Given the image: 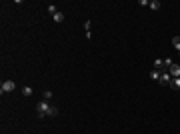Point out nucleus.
I'll use <instances>...</instances> for the list:
<instances>
[{
	"label": "nucleus",
	"instance_id": "1a4fd4ad",
	"mask_svg": "<svg viewBox=\"0 0 180 134\" xmlns=\"http://www.w3.org/2000/svg\"><path fill=\"white\" fill-rule=\"evenodd\" d=\"M32 92H34L32 86H22V94H24L26 98H28V96H32Z\"/></svg>",
	"mask_w": 180,
	"mask_h": 134
},
{
	"label": "nucleus",
	"instance_id": "dca6fc26",
	"mask_svg": "<svg viewBox=\"0 0 180 134\" xmlns=\"http://www.w3.org/2000/svg\"><path fill=\"white\" fill-rule=\"evenodd\" d=\"M178 54H180V50H178Z\"/></svg>",
	"mask_w": 180,
	"mask_h": 134
},
{
	"label": "nucleus",
	"instance_id": "f03ea898",
	"mask_svg": "<svg viewBox=\"0 0 180 134\" xmlns=\"http://www.w3.org/2000/svg\"><path fill=\"white\" fill-rule=\"evenodd\" d=\"M12 90H16V84H14V80H4L2 84H0V94L12 92Z\"/></svg>",
	"mask_w": 180,
	"mask_h": 134
},
{
	"label": "nucleus",
	"instance_id": "6e6552de",
	"mask_svg": "<svg viewBox=\"0 0 180 134\" xmlns=\"http://www.w3.org/2000/svg\"><path fill=\"white\" fill-rule=\"evenodd\" d=\"M52 18H54V22H58V24H62V22H64V14H62V12H56V14L52 16Z\"/></svg>",
	"mask_w": 180,
	"mask_h": 134
},
{
	"label": "nucleus",
	"instance_id": "39448f33",
	"mask_svg": "<svg viewBox=\"0 0 180 134\" xmlns=\"http://www.w3.org/2000/svg\"><path fill=\"white\" fill-rule=\"evenodd\" d=\"M160 6H162V4H160L158 0H150V2H148V8H150V10H160Z\"/></svg>",
	"mask_w": 180,
	"mask_h": 134
},
{
	"label": "nucleus",
	"instance_id": "f8f14e48",
	"mask_svg": "<svg viewBox=\"0 0 180 134\" xmlns=\"http://www.w3.org/2000/svg\"><path fill=\"white\" fill-rule=\"evenodd\" d=\"M46 10H48V12H50V14H52V16H54V14H56V12H58V8L54 6V4H48V6H46Z\"/></svg>",
	"mask_w": 180,
	"mask_h": 134
},
{
	"label": "nucleus",
	"instance_id": "423d86ee",
	"mask_svg": "<svg viewBox=\"0 0 180 134\" xmlns=\"http://www.w3.org/2000/svg\"><path fill=\"white\" fill-rule=\"evenodd\" d=\"M164 68V58H156L154 60V70H162Z\"/></svg>",
	"mask_w": 180,
	"mask_h": 134
},
{
	"label": "nucleus",
	"instance_id": "ddd939ff",
	"mask_svg": "<svg viewBox=\"0 0 180 134\" xmlns=\"http://www.w3.org/2000/svg\"><path fill=\"white\" fill-rule=\"evenodd\" d=\"M174 62H172V58H164V68H170Z\"/></svg>",
	"mask_w": 180,
	"mask_h": 134
},
{
	"label": "nucleus",
	"instance_id": "9b49d317",
	"mask_svg": "<svg viewBox=\"0 0 180 134\" xmlns=\"http://www.w3.org/2000/svg\"><path fill=\"white\" fill-rule=\"evenodd\" d=\"M150 78L158 82V80H160V72H158V70H152V72H150Z\"/></svg>",
	"mask_w": 180,
	"mask_h": 134
},
{
	"label": "nucleus",
	"instance_id": "f257e3e1",
	"mask_svg": "<svg viewBox=\"0 0 180 134\" xmlns=\"http://www.w3.org/2000/svg\"><path fill=\"white\" fill-rule=\"evenodd\" d=\"M38 118H46V116H58V108L56 106H50L48 100H42L38 102Z\"/></svg>",
	"mask_w": 180,
	"mask_h": 134
},
{
	"label": "nucleus",
	"instance_id": "0eeeda50",
	"mask_svg": "<svg viewBox=\"0 0 180 134\" xmlns=\"http://www.w3.org/2000/svg\"><path fill=\"white\" fill-rule=\"evenodd\" d=\"M170 88H172V90H180V78H172V82H170Z\"/></svg>",
	"mask_w": 180,
	"mask_h": 134
},
{
	"label": "nucleus",
	"instance_id": "20e7f679",
	"mask_svg": "<svg viewBox=\"0 0 180 134\" xmlns=\"http://www.w3.org/2000/svg\"><path fill=\"white\" fill-rule=\"evenodd\" d=\"M160 84H170V82H172V76H170V74L168 72H160Z\"/></svg>",
	"mask_w": 180,
	"mask_h": 134
},
{
	"label": "nucleus",
	"instance_id": "4468645a",
	"mask_svg": "<svg viewBox=\"0 0 180 134\" xmlns=\"http://www.w3.org/2000/svg\"><path fill=\"white\" fill-rule=\"evenodd\" d=\"M50 98H52V90H46L44 92V100H50Z\"/></svg>",
	"mask_w": 180,
	"mask_h": 134
},
{
	"label": "nucleus",
	"instance_id": "9d476101",
	"mask_svg": "<svg viewBox=\"0 0 180 134\" xmlns=\"http://www.w3.org/2000/svg\"><path fill=\"white\" fill-rule=\"evenodd\" d=\"M172 46L176 48V50H180V36H174L172 38Z\"/></svg>",
	"mask_w": 180,
	"mask_h": 134
},
{
	"label": "nucleus",
	"instance_id": "2eb2a0df",
	"mask_svg": "<svg viewBox=\"0 0 180 134\" xmlns=\"http://www.w3.org/2000/svg\"><path fill=\"white\" fill-rule=\"evenodd\" d=\"M90 26H92V22H90V20L84 22V30H86V32H90Z\"/></svg>",
	"mask_w": 180,
	"mask_h": 134
},
{
	"label": "nucleus",
	"instance_id": "7ed1b4c3",
	"mask_svg": "<svg viewBox=\"0 0 180 134\" xmlns=\"http://www.w3.org/2000/svg\"><path fill=\"white\" fill-rule=\"evenodd\" d=\"M168 74L172 78H180V64H172V66L168 68Z\"/></svg>",
	"mask_w": 180,
	"mask_h": 134
}]
</instances>
